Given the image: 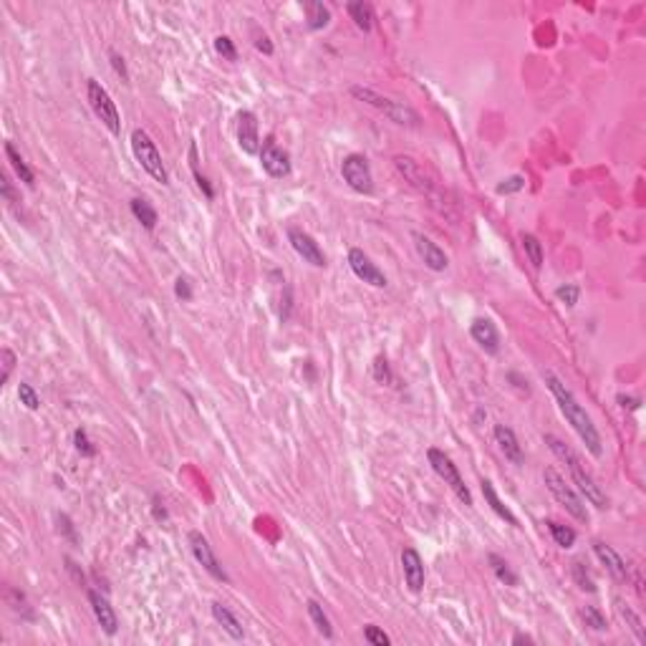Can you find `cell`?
Listing matches in <instances>:
<instances>
[{"mask_svg": "<svg viewBox=\"0 0 646 646\" xmlns=\"http://www.w3.org/2000/svg\"><path fill=\"white\" fill-rule=\"evenodd\" d=\"M543 381H546V387L551 389L553 399H556L558 409H561V415L566 417V422L571 424V429L575 432V434L580 437V442L585 444V449L593 454V457H601L603 454V442H601V434H598L596 424H593L591 415L585 412L583 404L575 399V394L571 392L568 387H566L563 381L558 379L553 371H543Z\"/></svg>", "mask_w": 646, "mask_h": 646, "instance_id": "obj_1", "label": "cell"}, {"mask_svg": "<svg viewBox=\"0 0 646 646\" xmlns=\"http://www.w3.org/2000/svg\"><path fill=\"white\" fill-rule=\"evenodd\" d=\"M543 442L551 447V452L556 454L561 462L568 467L571 477H573V485L578 487V492L585 497V503L593 505L596 510H606L608 508V497L606 492L601 490V485L596 482V477L585 469V464L580 462V457L573 452V449L568 447V444L563 442V439H558L556 434H543Z\"/></svg>", "mask_w": 646, "mask_h": 646, "instance_id": "obj_2", "label": "cell"}, {"mask_svg": "<svg viewBox=\"0 0 646 646\" xmlns=\"http://www.w3.org/2000/svg\"><path fill=\"white\" fill-rule=\"evenodd\" d=\"M351 96L359 101H364V104L374 106V109H379L384 116H389L394 124H399V127H409V129H417L420 127V114H417L412 106H407L404 101H394L389 99V96H381L379 91L369 89V86H351Z\"/></svg>", "mask_w": 646, "mask_h": 646, "instance_id": "obj_3", "label": "cell"}, {"mask_svg": "<svg viewBox=\"0 0 646 646\" xmlns=\"http://www.w3.org/2000/svg\"><path fill=\"white\" fill-rule=\"evenodd\" d=\"M132 152H134V160L142 165V170L155 182L170 184V172H167L165 162H162V152L157 150L155 139L144 132V129H134L132 132Z\"/></svg>", "mask_w": 646, "mask_h": 646, "instance_id": "obj_4", "label": "cell"}, {"mask_svg": "<svg viewBox=\"0 0 646 646\" xmlns=\"http://www.w3.org/2000/svg\"><path fill=\"white\" fill-rule=\"evenodd\" d=\"M543 480H546V487L551 490V495L566 508V513L573 515L578 523H588V508H585V500L568 485V482H566V477L561 475L556 467H546Z\"/></svg>", "mask_w": 646, "mask_h": 646, "instance_id": "obj_5", "label": "cell"}, {"mask_svg": "<svg viewBox=\"0 0 646 646\" xmlns=\"http://www.w3.org/2000/svg\"><path fill=\"white\" fill-rule=\"evenodd\" d=\"M86 99H89V106L96 114V119H99L114 137L116 134H122V116H119V109H116L111 94L96 81V78H89V81H86Z\"/></svg>", "mask_w": 646, "mask_h": 646, "instance_id": "obj_6", "label": "cell"}, {"mask_svg": "<svg viewBox=\"0 0 646 646\" xmlns=\"http://www.w3.org/2000/svg\"><path fill=\"white\" fill-rule=\"evenodd\" d=\"M394 167H397L399 174H402V177L407 179V182L412 184L417 192L427 194L432 202H439V197H442V192H439V184H437V179L424 170V165H422V162H417L415 157L399 155V157H394Z\"/></svg>", "mask_w": 646, "mask_h": 646, "instance_id": "obj_7", "label": "cell"}, {"mask_svg": "<svg viewBox=\"0 0 646 646\" xmlns=\"http://www.w3.org/2000/svg\"><path fill=\"white\" fill-rule=\"evenodd\" d=\"M427 459H429L432 469L444 480V485H449V490H452L454 495L469 508V505H472V492H469V487L464 485L462 475H459V467L452 462V457H449L447 452H442V449L432 447V449H427Z\"/></svg>", "mask_w": 646, "mask_h": 646, "instance_id": "obj_8", "label": "cell"}, {"mask_svg": "<svg viewBox=\"0 0 646 646\" xmlns=\"http://www.w3.org/2000/svg\"><path fill=\"white\" fill-rule=\"evenodd\" d=\"M341 177L348 187L359 194H371L374 192V174H371V165L364 155L351 152L343 157L341 162Z\"/></svg>", "mask_w": 646, "mask_h": 646, "instance_id": "obj_9", "label": "cell"}, {"mask_svg": "<svg viewBox=\"0 0 646 646\" xmlns=\"http://www.w3.org/2000/svg\"><path fill=\"white\" fill-rule=\"evenodd\" d=\"M187 543H189V551H192L194 561H197L199 566H202L207 573L212 575L215 580H220V583H227L230 580V575H227L225 566H222V561L217 558V553L212 551L210 541L202 536L199 531H189L187 536Z\"/></svg>", "mask_w": 646, "mask_h": 646, "instance_id": "obj_10", "label": "cell"}, {"mask_svg": "<svg viewBox=\"0 0 646 646\" xmlns=\"http://www.w3.org/2000/svg\"><path fill=\"white\" fill-rule=\"evenodd\" d=\"M260 167L266 170L268 177L283 179L291 174V155L276 142V137H266L260 144Z\"/></svg>", "mask_w": 646, "mask_h": 646, "instance_id": "obj_11", "label": "cell"}, {"mask_svg": "<svg viewBox=\"0 0 646 646\" xmlns=\"http://www.w3.org/2000/svg\"><path fill=\"white\" fill-rule=\"evenodd\" d=\"M348 268H351V273H354L361 283H366V286H374V288H387L389 286L384 271H381L376 263H371V258L361 248L348 250Z\"/></svg>", "mask_w": 646, "mask_h": 646, "instance_id": "obj_12", "label": "cell"}, {"mask_svg": "<svg viewBox=\"0 0 646 646\" xmlns=\"http://www.w3.org/2000/svg\"><path fill=\"white\" fill-rule=\"evenodd\" d=\"M288 243L303 258V263H311L313 268H326V255H323L321 245L316 243L313 235L306 232L303 227H288Z\"/></svg>", "mask_w": 646, "mask_h": 646, "instance_id": "obj_13", "label": "cell"}, {"mask_svg": "<svg viewBox=\"0 0 646 646\" xmlns=\"http://www.w3.org/2000/svg\"><path fill=\"white\" fill-rule=\"evenodd\" d=\"M412 240H415L417 255H420L422 263H424V266L429 268L432 273H444V271H447L449 258H447V253H444V250L434 243V240L427 238L424 232H412Z\"/></svg>", "mask_w": 646, "mask_h": 646, "instance_id": "obj_14", "label": "cell"}, {"mask_svg": "<svg viewBox=\"0 0 646 646\" xmlns=\"http://www.w3.org/2000/svg\"><path fill=\"white\" fill-rule=\"evenodd\" d=\"M402 571H404V583L412 593H422L427 580L424 561H422L417 548H404L402 551Z\"/></svg>", "mask_w": 646, "mask_h": 646, "instance_id": "obj_15", "label": "cell"}, {"mask_svg": "<svg viewBox=\"0 0 646 646\" xmlns=\"http://www.w3.org/2000/svg\"><path fill=\"white\" fill-rule=\"evenodd\" d=\"M238 144L245 155H260V132H258V116L253 111L243 109L238 114Z\"/></svg>", "mask_w": 646, "mask_h": 646, "instance_id": "obj_16", "label": "cell"}, {"mask_svg": "<svg viewBox=\"0 0 646 646\" xmlns=\"http://www.w3.org/2000/svg\"><path fill=\"white\" fill-rule=\"evenodd\" d=\"M89 603H91V611H94V616H96V624L101 626V631H104L106 636H114L116 631H119V616H116L109 598H106L101 591L89 588Z\"/></svg>", "mask_w": 646, "mask_h": 646, "instance_id": "obj_17", "label": "cell"}, {"mask_svg": "<svg viewBox=\"0 0 646 646\" xmlns=\"http://www.w3.org/2000/svg\"><path fill=\"white\" fill-rule=\"evenodd\" d=\"M469 336L477 346L490 356L500 354V333H497L495 323L490 318H475L469 323Z\"/></svg>", "mask_w": 646, "mask_h": 646, "instance_id": "obj_18", "label": "cell"}, {"mask_svg": "<svg viewBox=\"0 0 646 646\" xmlns=\"http://www.w3.org/2000/svg\"><path fill=\"white\" fill-rule=\"evenodd\" d=\"M492 434H495V442H497V447H500V452L505 454V459L513 462L515 467H523L525 454H523V447H520V442H518V437H515V432L510 429L508 424H495Z\"/></svg>", "mask_w": 646, "mask_h": 646, "instance_id": "obj_19", "label": "cell"}, {"mask_svg": "<svg viewBox=\"0 0 646 646\" xmlns=\"http://www.w3.org/2000/svg\"><path fill=\"white\" fill-rule=\"evenodd\" d=\"M593 553H596V558L601 561V566H606V571L613 575L616 580H629V566H626V561L619 556V553L613 551L608 543L603 541H593Z\"/></svg>", "mask_w": 646, "mask_h": 646, "instance_id": "obj_20", "label": "cell"}, {"mask_svg": "<svg viewBox=\"0 0 646 646\" xmlns=\"http://www.w3.org/2000/svg\"><path fill=\"white\" fill-rule=\"evenodd\" d=\"M210 611H212V619L217 621V624L222 626V631L225 634H230L232 639H243L245 636V629H243V624H240V619L235 616V613L230 611V608L225 606V603H220V601H212V606H210Z\"/></svg>", "mask_w": 646, "mask_h": 646, "instance_id": "obj_21", "label": "cell"}, {"mask_svg": "<svg viewBox=\"0 0 646 646\" xmlns=\"http://www.w3.org/2000/svg\"><path fill=\"white\" fill-rule=\"evenodd\" d=\"M480 490H482V497H485V503L490 505V510L497 515V518L505 520V523L513 525V528H520V525H518V518H515V513L508 508V505L503 503V500H500V495H497V490L492 487V482H490V480H482V482H480Z\"/></svg>", "mask_w": 646, "mask_h": 646, "instance_id": "obj_22", "label": "cell"}, {"mask_svg": "<svg viewBox=\"0 0 646 646\" xmlns=\"http://www.w3.org/2000/svg\"><path fill=\"white\" fill-rule=\"evenodd\" d=\"M613 608H616V613H619V619L629 626L631 634L636 636V641H639V644H646V629H644V621H641L639 613H636L621 596L613 598Z\"/></svg>", "mask_w": 646, "mask_h": 646, "instance_id": "obj_23", "label": "cell"}, {"mask_svg": "<svg viewBox=\"0 0 646 646\" xmlns=\"http://www.w3.org/2000/svg\"><path fill=\"white\" fill-rule=\"evenodd\" d=\"M129 210H132L134 220L139 222V225L144 227V230H155L157 222H160V215H157V210L152 207L150 199L144 197H134L132 202H129Z\"/></svg>", "mask_w": 646, "mask_h": 646, "instance_id": "obj_24", "label": "cell"}, {"mask_svg": "<svg viewBox=\"0 0 646 646\" xmlns=\"http://www.w3.org/2000/svg\"><path fill=\"white\" fill-rule=\"evenodd\" d=\"M303 11H306V26H308L311 31H323V28L331 23V11H328V6L318 3V0L303 3Z\"/></svg>", "mask_w": 646, "mask_h": 646, "instance_id": "obj_25", "label": "cell"}, {"mask_svg": "<svg viewBox=\"0 0 646 646\" xmlns=\"http://www.w3.org/2000/svg\"><path fill=\"white\" fill-rule=\"evenodd\" d=\"M6 157H8V162H11V167L16 170V174H18V179H21L26 187H36V174H33V170L26 165V160L21 157V152L16 150V144L13 142H6Z\"/></svg>", "mask_w": 646, "mask_h": 646, "instance_id": "obj_26", "label": "cell"}, {"mask_svg": "<svg viewBox=\"0 0 646 646\" xmlns=\"http://www.w3.org/2000/svg\"><path fill=\"white\" fill-rule=\"evenodd\" d=\"M346 11H348V16H351V21L356 23L359 31L369 33L371 28H374V8H371L369 3H364V0H354V3H348L346 6Z\"/></svg>", "mask_w": 646, "mask_h": 646, "instance_id": "obj_27", "label": "cell"}, {"mask_svg": "<svg viewBox=\"0 0 646 646\" xmlns=\"http://www.w3.org/2000/svg\"><path fill=\"white\" fill-rule=\"evenodd\" d=\"M306 608H308V616L311 621H313L316 631H318L323 639H333V626H331V619L326 616V611H323V606H321L316 598H308V603H306Z\"/></svg>", "mask_w": 646, "mask_h": 646, "instance_id": "obj_28", "label": "cell"}, {"mask_svg": "<svg viewBox=\"0 0 646 646\" xmlns=\"http://www.w3.org/2000/svg\"><path fill=\"white\" fill-rule=\"evenodd\" d=\"M520 245H523V253L525 258L531 260V266L536 268V271H541L543 268V243L533 235V232H520Z\"/></svg>", "mask_w": 646, "mask_h": 646, "instance_id": "obj_29", "label": "cell"}, {"mask_svg": "<svg viewBox=\"0 0 646 646\" xmlns=\"http://www.w3.org/2000/svg\"><path fill=\"white\" fill-rule=\"evenodd\" d=\"M546 528H548V533H551V538L556 541V546L558 548H573V543H575V531L573 528H568V525H563V523H558V520H546Z\"/></svg>", "mask_w": 646, "mask_h": 646, "instance_id": "obj_30", "label": "cell"}, {"mask_svg": "<svg viewBox=\"0 0 646 646\" xmlns=\"http://www.w3.org/2000/svg\"><path fill=\"white\" fill-rule=\"evenodd\" d=\"M189 170H192L194 174V182H197V187L202 189V194L207 199H215V187L210 184V179L204 177L202 172H199V155H197V144H189Z\"/></svg>", "mask_w": 646, "mask_h": 646, "instance_id": "obj_31", "label": "cell"}, {"mask_svg": "<svg viewBox=\"0 0 646 646\" xmlns=\"http://www.w3.org/2000/svg\"><path fill=\"white\" fill-rule=\"evenodd\" d=\"M487 563H490L492 573L497 575V580H500V583H505V585H518V573H515V571L510 568L505 558H500L497 553H490V556H487Z\"/></svg>", "mask_w": 646, "mask_h": 646, "instance_id": "obj_32", "label": "cell"}, {"mask_svg": "<svg viewBox=\"0 0 646 646\" xmlns=\"http://www.w3.org/2000/svg\"><path fill=\"white\" fill-rule=\"evenodd\" d=\"M371 376H374L376 384H387V387H394V381H397L387 356H376L374 364H371Z\"/></svg>", "mask_w": 646, "mask_h": 646, "instance_id": "obj_33", "label": "cell"}, {"mask_svg": "<svg viewBox=\"0 0 646 646\" xmlns=\"http://www.w3.org/2000/svg\"><path fill=\"white\" fill-rule=\"evenodd\" d=\"M571 573H573V583L578 585L583 593H596V580L591 578V573L585 571V566L580 561L571 563Z\"/></svg>", "mask_w": 646, "mask_h": 646, "instance_id": "obj_34", "label": "cell"}, {"mask_svg": "<svg viewBox=\"0 0 646 646\" xmlns=\"http://www.w3.org/2000/svg\"><path fill=\"white\" fill-rule=\"evenodd\" d=\"M580 619H583V624L588 626L591 631H606L608 629L606 616H603L601 608H596V606H583V608H580Z\"/></svg>", "mask_w": 646, "mask_h": 646, "instance_id": "obj_35", "label": "cell"}, {"mask_svg": "<svg viewBox=\"0 0 646 646\" xmlns=\"http://www.w3.org/2000/svg\"><path fill=\"white\" fill-rule=\"evenodd\" d=\"M18 399H21V404L26 409H31V412H38L41 409V397H38V392H36L28 381H21L18 384Z\"/></svg>", "mask_w": 646, "mask_h": 646, "instance_id": "obj_36", "label": "cell"}, {"mask_svg": "<svg viewBox=\"0 0 646 646\" xmlns=\"http://www.w3.org/2000/svg\"><path fill=\"white\" fill-rule=\"evenodd\" d=\"M556 298L566 306V308H573L580 298V288L575 283H563V286L556 288Z\"/></svg>", "mask_w": 646, "mask_h": 646, "instance_id": "obj_37", "label": "cell"}, {"mask_svg": "<svg viewBox=\"0 0 646 646\" xmlns=\"http://www.w3.org/2000/svg\"><path fill=\"white\" fill-rule=\"evenodd\" d=\"M73 447H76V452L81 454V457H96V444L91 442L86 429H81V427L73 432Z\"/></svg>", "mask_w": 646, "mask_h": 646, "instance_id": "obj_38", "label": "cell"}, {"mask_svg": "<svg viewBox=\"0 0 646 646\" xmlns=\"http://www.w3.org/2000/svg\"><path fill=\"white\" fill-rule=\"evenodd\" d=\"M215 51L225 58V61H238V48H235V41H232L230 36H217Z\"/></svg>", "mask_w": 646, "mask_h": 646, "instance_id": "obj_39", "label": "cell"}, {"mask_svg": "<svg viewBox=\"0 0 646 646\" xmlns=\"http://www.w3.org/2000/svg\"><path fill=\"white\" fill-rule=\"evenodd\" d=\"M364 639L369 641L371 646H389L392 644V636L387 634L384 629H379V626H364Z\"/></svg>", "mask_w": 646, "mask_h": 646, "instance_id": "obj_40", "label": "cell"}, {"mask_svg": "<svg viewBox=\"0 0 646 646\" xmlns=\"http://www.w3.org/2000/svg\"><path fill=\"white\" fill-rule=\"evenodd\" d=\"M520 189H525V177L523 174H513V177L503 179V182L497 184L495 192L497 194H515V192H520Z\"/></svg>", "mask_w": 646, "mask_h": 646, "instance_id": "obj_41", "label": "cell"}, {"mask_svg": "<svg viewBox=\"0 0 646 646\" xmlns=\"http://www.w3.org/2000/svg\"><path fill=\"white\" fill-rule=\"evenodd\" d=\"M0 359H3V374H0V384L6 387L8 379H11V374H13V369H16V364H18V356L13 354L11 348H3V351H0Z\"/></svg>", "mask_w": 646, "mask_h": 646, "instance_id": "obj_42", "label": "cell"}, {"mask_svg": "<svg viewBox=\"0 0 646 646\" xmlns=\"http://www.w3.org/2000/svg\"><path fill=\"white\" fill-rule=\"evenodd\" d=\"M291 311H293V291H291V286H283L281 306H278V318H281V323H286V321L291 318Z\"/></svg>", "mask_w": 646, "mask_h": 646, "instance_id": "obj_43", "label": "cell"}, {"mask_svg": "<svg viewBox=\"0 0 646 646\" xmlns=\"http://www.w3.org/2000/svg\"><path fill=\"white\" fill-rule=\"evenodd\" d=\"M174 296H177L179 301H192L194 298V291H192V281H189L187 276H179L177 281H174Z\"/></svg>", "mask_w": 646, "mask_h": 646, "instance_id": "obj_44", "label": "cell"}, {"mask_svg": "<svg viewBox=\"0 0 646 646\" xmlns=\"http://www.w3.org/2000/svg\"><path fill=\"white\" fill-rule=\"evenodd\" d=\"M109 61H111V68L116 71V76H122L124 83H129V71H127V63H124V58L116 51H109Z\"/></svg>", "mask_w": 646, "mask_h": 646, "instance_id": "obj_45", "label": "cell"}, {"mask_svg": "<svg viewBox=\"0 0 646 646\" xmlns=\"http://www.w3.org/2000/svg\"><path fill=\"white\" fill-rule=\"evenodd\" d=\"M152 518L157 520V523H165L167 518H170V513H167L165 503H162L160 495H152Z\"/></svg>", "mask_w": 646, "mask_h": 646, "instance_id": "obj_46", "label": "cell"}, {"mask_svg": "<svg viewBox=\"0 0 646 646\" xmlns=\"http://www.w3.org/2000/svg\"><path fill=\"white\" fill-rule=\"evenodd\" d=\"M255 48H258L263 56H273V51H276V46L271 43V38H268L266 33H255Z\"/></svg>", "mask_w": 646, "mask_h": 646, "instance_id": "obj_47", "label": "cell"}, {"mask_svg": "<svg viewBox=\"0 0 646 646\" xmlns=\"http://www.w3.org/2000/svg\"><path fill=\"white\" fill-rule=\"evenodd\" d=\"M58 531H63V536L71 543H76V531H73V523L68 515H58Z\"/></svg>", "mask_w": 646, "mask_h": 646, "instance_id": "obj_48", "label": "cell"}, {"mask_svg": "<svg viewBox=\"0 0 646 646\" xmlns=\"http://www.w3.org/2000/svg\"><path fill=\"white\" fill-rule=\"evenodd\" d=\"M508 381H513V387L518 389L520 394H531V387H528V381H525L523 376L518 374V371H508Z\"/></svg>", "mask_w": 646, "mask_h": 646, "instance_id": "obj_49", "label": "cell"}, {"mask_svg": "<svg viewBox=\"0 0 646 646\" xmlns=\"http://www.w3.org/2000/svg\"><path fill=\"white\" fill-rule=\"evenodd\" d=\"M616 402H619L624 409H631V412H636V409L641 407V399H636V397H626V394H619V397H616Z\"/></svg>", "mask_w": 646, "mask_h": 646, "instance_id": "obj_50", "label": "cell"}, {"mask_svg": "<svg viewBox=\"0 0 646 646\" xmlns=\"http://www.w3.org/2000/svg\"><path fill=\"white\" fill-rule=\"evenodd\" d=\"M0 194H3V199H8V202H16V192H13V184L8 182V177H0Z\"/></svg>", "mask_w": 646, "mask_h": 646, "instance_id": "obj_51", "label": "cell"}, {"mask_svg": "<svg viewBox=\"0 0 646 646\" xmlns=\"http://www.w3.org/2000/svg\"><path fill=\"white\" fill-rule=\"evenodd\" d=\"M66 568L71 571L73 575H76V583H83V573H78V571H76V563H73L71 558H66Z\"/></svg>", "mask_w": 646, "mask_h": 646, "instance_id": "obj_52", "label": "cell"}, {"mask_svg": "<svg viewBox=\"0 0 646 646\" xmlns=\"http://www.w3.org/2000/svg\"><path fill=\"white\" fill-rule=\"evenodd\" d=\"M513 644H533V639L528 634H515L513 636Z\"/></svg>", "mask_w": 646, "mask_h": 646, "instance_id": "obj_53", "label": "cell"}]
</instances>
